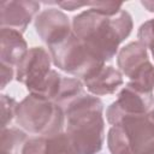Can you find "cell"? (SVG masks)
Masks as SVG:
<instances>
[{
  "mask_svg": "<svg viewBox=\"0 0 154 154\" xmlns=\"http://www.w3.org/2000/svg\"><path fill=\"white\" fill-rule=\"evenodd\" d=\"M149 61L147 47L140 42H130L120 49L117 58V64L123 75L132 79Z\"/></svg>",
  "mask_w": 154,
  "mask_h": 154,
  "instance_id": "10",
  "label": "cell"
},
{
  "mask_svg": "<svg viewBox=\"0 0 154 154\" xmlns=\"http://www.w3.org/2000/svg\"><path fill=\"white\" fill-rule=\"evenodd\" d=\"M123 82L122 72L111 65H103L97 72L83 79V84L95 96L116 93Z\"/></svg>",
  "mask_w": 154,
  "mask_h": 154,
  "instance_id": "11",
  "label": "cell"
},
{
  "mask_svg": "<svg viewBox=\"0 0 154 154\" xmlns=\"http://www.w3.org/2000/svg\"><path fill=\"white\" fill-rule=\"evenodd\" d=\"M65 112L54 101L43 96L29 94L18 103L17 124L29 134L38 136H53L63 132Z\"/></svg>",
  "mask_w": 154,
  "mask_h": 154,
  "instance_id": "3",
  "label": "cell"
},
{
  "mask_svg": "<svg viewBox=\"0 0 154 154\" xmlns=\"http://www.w3.org/2000/svg\"><path fill=\"white\" fill-rule=\"evenodd\" d=\"M84 84L78 78L64 77L61 78L59 91L54 99V102L59 105L64 111L77 99L83 96L84 93Z\"/></svg>",
  "mask_w": 154,
  "mask_h": 154,
  "instance_id": "13",
  "label": "cell"
},
{
  "mask_svg": "<svg viewBox=\"0 0 154 154\" xmlns=\"http://www.w3.org/2000/svg\"><path fill=\"white\" fill-rule=\"evenodd\" d=\"M41 147H42V136L29 138L25 142L20 154H41Z\"/></svg>",
  "mask_w": 154,
  "mask_h": 154,
  "instance_id": "19",
  "label": "cell"
},
{
  "mask_svg": "<svg viewBox=\"0 0 154 154\" xmlns=\"http://www.w3.org/2000/svg\"><path fill=\"white\" fill-rule=\"evenodd\" d=\"M138 41L142 42L147 48L154 45V18L144 22L137 32Z\"/></svg>",
  "mask_w": 154,
  "mask_h": 154,
  "instance_id": "18",
  "label": "cell"
},
{
  "mask_svg": "<svg viewBox=\"0 0 154 154\" xmlns=\"http://www.w3.org/2000/svg\"><path fill=\"white\" fill-rule=\"evenodd\" d=\"M17 108L18 102L14 99L4 94L1 95V130L6 129L7 125L16 117Z\"/></svg>",
  "mask_w": 154,
  "mask_h": 154,
  "instance_id": "17",
  "label": "cell"
},
{
  "mask_svg": "<svg viewBox=\"0 0 154 154\" xmlns=\"http://www.w3.org/2000/svg\"><path fill=\"white\" fill-rule=\"evenodd\" d=\"M107 144L111 154H135L122 126H112L107 135Z\"/></svg>",
  "mask_w": 154,
  "mask_h": 154,
  "instance_id": "16",
  "label": "cell"
},
{
  "mask_svg": "<svg viewBox=\"0 0 154 154\" xmlns=\"http://www.w3.org/2000/svg\"><path fill=\"white\" fill-rule=\"evenodd\" d=\"M142 5H143L149 12H154V1H142Z\"/></svg>",
  "mask_w": 154,
  "mask_h": 154,
  "instance_id": "22",
  "label": "cell"
},
{
  "mask_svg": "<svg viewBox=\"0 0 154 154\" xmlns=\"http://www.w3.org/2000/svg\"><path fill=\"white\" fill-rule=\"evenodd\" d=\"M153 107H154L153 93L138 91L126 83V85L119 91L117 100L108 106L106 111L107 122L112 126H117L120 124L123 118L128 116L149 113Z\"/></svg>",
  "mask_w": 154,
  "mask_h": 154,
  "instance_id": "6",
  "label": "cell"
},
{
  "mask_svg": "<svg viewBox=\"0 0 154 154\" xmlns=\"http://www.w3.org/2000/svg\"><path fill=\"white\" fill-rule=\"evenodd\" d=\"M149 49L152 51V54H153V58H154V45H153V46H150V47H149Z\"/></svg>",
  "mask_w": 154,
  "mask_h": 154,
  "instance_id": "23",
  "label": "cell"
},
{
  "mask_svg": "<svg viewBox=\"0 0 154 154\" xmlns=\"http://www.w3.org/2000/svg\"><path fill=\"white\" fill-rule=\"evenodd\" d=\"M72 31L93 55L106 63L112 60L119 45L131 34L132 18L125 10L108 17L90 7L73 17Z\"/></svg>",
  "mask_w": 154,
  "mask_h": 154,
  "instance_id": "1",
  "label": "cell"
},
{
  "mask_svg": "<svg viewBox=\"0 0 154 154\" xmlns=\"http://www.w3.org/2000/svg\"><path fill=\"white\" fill-rule=\"evenodd\" d=\"M57 4L58 6L63 7L64 10H69V11H73L76 8H79V7H83V6H89V1L87 2H78V1H58V2H54Z\"/></svg>",
  "mask_w": 154,
  "mask_h": 154,
  "instance_id": "21",
  "label": "cell"
},
{
  "mask_svg": "<svg viewBox=\"0 0 154 154\" xmlns=\"http://www.w3.org/2000/svg\"><path fill=\"white\" fill-rule=\"evenodd\" d=\"M51 54L42 47H32L16 66V79L30 94L40 95L51 72Z\"/></svg>",
  "mask_w": 154,
  "mask_h": 154,
  "instance_id": "5",
  "label": "cell"
},
{
  "mask_svg": "<svg viewBox=\"0 0 154 154\" xmlns=\"http://www.w3.org/2000/svg\"><path fill=\"white\" fill-rule=\"evenodd\" d=\"M1 89H4L13 78L14 71H13V66L6 65V64H1Z\"/></svg>",
  "mask_w": 154,
  "mask_h": 154,
  "instance_id": "20",
  "label": "cell"
},
{
  "mask_svg": "<svg viewBox=\"0 0 154 154\" xmlns=\"http://www.w3.org/2000/svg\"><path fill=\"white\" fill-rule=\"evenodd\" d=\"M119 126L135 154H154V118L150 113L128 116Z\"/></svg>",
  "mask_w": 154,
  "mask_h": 154,
  "instance_id": "7",
  "label": "cell"
},
{
  "mask_svg": "<svg viewBox=\"0 0 154 154\" xmlns=\"http://www.w3.org/2000/svg\"><path fill=\"white\" fill-rule=\"evenodd\" d=\"M41 154H77L76 149L66 132H59L53 136H42Z\"/></svg>",
  "mask_w": 154,
  "mask_h": 154,
  "instance_id": "15",
  "label": "cell"
},
{
  "mask_svg": "<svg viewBox=\"0 0 154 154\" xmlns=\"http://www.w3.org/2000/svg\"><path fill=\"white\" fill-rule=\"evenodd\" d=\"M38 10L40 4L37 1L4 0L0 2V25L23 34Z\"/></svg>",
  "mask_w": 154,
  "mask_h": 154,
  "instance_id": "9",
  "label": "cell"
},
{
  "mask_svg": "<svg viewBox=\"0 0 154 154\" xmlns=\"http://www.w3.org/2000/svg\"><path fill=\"white\" fill-rule=\"evenodd\" d=\"M35 29L48 47L64 41L73 32L67 16L57 8L40 12L35 18Z\"/></svg>",
  "mask_w": 154,
  "mask_h": 154,
  "instance_id": "8",
  "label": "cell"
},
{
  "mask_svg": "<svg viewBox=\"0 0 154 154\" xmlns=\"http://www.w3.org/2000/svg\"><path fill=\"white\" fill-rule=\"evenodd\" d=\"M0 42H1V46H0L1 64L17 66V64L22 60V58L29 51L22 32L14 29L1 28Z\"/></svg>",
  "mask_w": 154,
  "mask_h": 154,
  "instance_id": "12",
  "label": "cell"
},
{
  "mask_svg": "<svg viewBox=\"0 0 154 154\" xmlns=\"http://www.w3.org/2000/svg\"><path fill=\"white\" fill-rule=\"evenodd\" d=\"M48 51L53 64L58 69L82 79L90 77L105 65L103 61L93 55L73 32L64 41L49 46Z\"/></svg>",
  "mask_w": 154,
  "mask_h": 154,
  "instance_id": "4",
  "label": "cell"
},
{
  "mask_svg": "<svg viewBox=\"0 0 154 154\" xmlns=\"http://www.w3.org/2000/svg\"><path fill=\"white\" fill-rule=\"evenodd\" d=\"M26 134L18 128H6L1 130L0 154H19L25 142Z\"/></svg>",
  "mask_w": 154,
  "mask_h": 154,
  "instance_id": "14",
  "label": "cell"
},
{
  "mask_svg": "<svg viewBox=\"0 0 154 154\" xmlns=\"http://www.w3.org/2000/svg\"><path fill=\"white\" fill-rule=\"evenodd\" d=\"M103 103L93 95L84 94L64 112L69 135L77 154H97L105 140Z\"/></svg>",
  "mask_w": 154,
  "mask_h": 154,
  "instance_id": "2",
  "label": "cell"
},
{
  "mask_svg": "<svg viewBox=\"0 0 154 154\" xmlns=\"http://www.w3.org/2000/svg\"><path fill=\"white\" fill-rule=\"evenodd\" d=\"M149 113H150V116H152V117H153V118H154V107H153V108H152V111H150V112H149Z\"/></svg>",
  "mask_w": 154,
  "mask_h": 154,
  "instance_id": "24",
  "label": "cell"
}]
</instances>
